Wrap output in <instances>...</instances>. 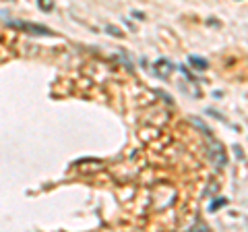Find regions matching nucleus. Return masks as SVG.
<instances>
[{"instance_id":"nucleus-5","label":"nucleus","mask_w":248,"mask_h":232,"mask_svg":"<svg viewBox=\"0 0 248 232\" xmlns=\"http://www.w3.org/2000/svg\"><path fill=\"white\" fill-rule=\"evenodd\" d=\"M223 205H228V199L226 197H219V199H217V201H213V203L211 205H209V212H217V210H219V207H223Z\"/></svg>"},{"instance_id":"nucleus-2","label":"nucleus","mask_w":248,"mask_h":232,"mask_svg":"<svg viewBox=\"0 0 248 232\" xmlns=\"http://www.w3.org/2000/svg\"><path fill=\"white\" fill-rule=\"evenodd\" d=\"M13 27H19V29H25L29 33H35V35H54L48 27L44 25H37V23H29V21H11Z\"/></svg>"},{"instance_id":"nucleus-4","label":"nucleus","mask_w":248,"mask_h":232,"mask_svg":"<svg viewBox=\"0 0 248 232\" xmlns=\"http://www.w3.org/2000/svg\"><path fill=\"white\" fill-rule=\"evenodd\" d=\"M188 63H190L192 66H195L197 71H205V68L209 66V63H207L205 58H201V56H195V54H192V56H188Z\"/></svg>"},{"instance_id":"nucleus-3","label":"nucleus","mask_w":248,"mask_h":232,"mask_svg":"<svg viewBox=\"0 0 248 232\" xmlns=\"http://www.w3.org/2000/svg\"><path fill=\"white\" fill-rule=\"evenodd\" d=\"M174 68L176 66L170 63L168 58H157L155 60V65H153V71H155V75H157L159 79H168V77L174 73Z\"/></svg>"},{"instance_id":"nucleus-1","label":"nucleus","mask_w":248,"mask_h":232,"mask_svg":"<svg viewBox=\"0 0 248 232\" xmlns=\"http://www.w3.org/2000/svg\"><path fill=\"white\" fill-rule=\"evenodd\" d=\"M207 158L211 160L217 168H223V166L228 164L226 149H223V145H219V143H211V148L207 149Z\"/></svg>"},{"instance_id":"nucleus-6","label":"nucleus","mask_w":248,"mask_h":232,"mask_svg":"<svg viewBox=\"0 0 248 232\" xmlns=\"http://www.w3.org/2000/svg\"><path fill=\"white\" fill-rule=\"evenodd\" d=\"M106 32L110 33V35H114V37H124V33H120V32H118V27H114V25H108V27H106Z\"/></svg>"},{"instance_id":"nucleus-7","label":"nucleus","mask_w":248,"mask_h":232,"mask_svg":"<svg viewBox=\"0 0 248 232\" xmlns=\"http://www.w3.org/2000/svg\"><path fill=\"white\" fill-rule=\"evenodd\" d=\"M52 6H54L52 0H40V9H44V11H52Z\"/></svg>"},{"instance_id":"nucleus-8","label":"nucleus","mask_w":248,"mask_h":232,"mask_svg":"<svg viewBox=\"0 0 248 232\" xmlns=\"http://www.w3.org/2000/svg\"><path fill=\"white\" fill-rule=\"evenodd\" d=\"M234 151H236V156H238L240 160H242V158H244V151H242V149H240V145H234Z\"/></svg>"}]
</instances>
